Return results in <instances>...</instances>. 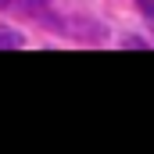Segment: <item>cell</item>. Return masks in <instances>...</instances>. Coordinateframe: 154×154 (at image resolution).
<instances>
[{
    "instance_id": "cell-1",
    "label": "cell",
    "mask_w": 154,
    "mask_h": 154,
    "mask_svg": "<svg viewBox=\"0 0 154 154\" xmlns=\"http://www.w3.org/2000/svg\"><path fill=\"white\" fill-rule=\"evenodd\" d=\"M0 47H22V36L14 29H0Z\"/></svg>"
},
{
    "instance_id": "cell-2",
    "label": "cell",
    "mask_w": 154,
    "mask_h": 154,
    "mask_svg": "<svg viewBox=\"0 0 154 154\" xmlns=\"http://www.w3.org/2000/svg\"><path fill=\"white\" fill-rule=\"evenodd\" d=\"M140 7H143V14L154 22V0H140Z\"/></svg>"
}]
</instances>
